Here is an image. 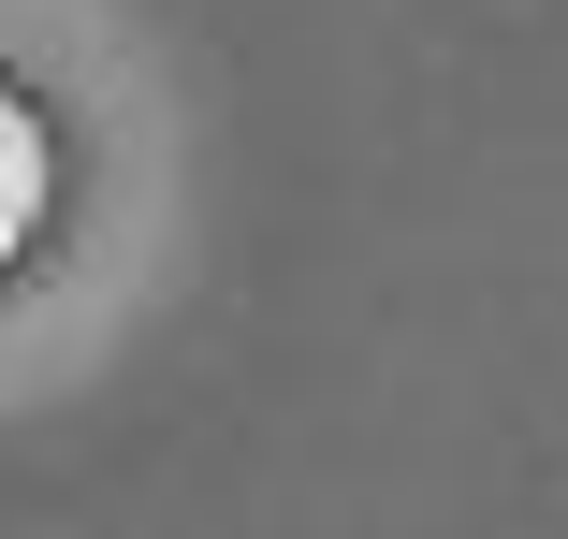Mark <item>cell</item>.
<instances>
[{
  "label": "cell",
  "mask_w": 568,
  "mask_h": 539,
  "mask_svg": "<svg viewBox=\"0 0 568 539\" xmlns=\"http://www.w3.org/2000/svg\"><path fill=\"white\" fill-rule=\"evenodd\" d=\"M44 220V118L16 88H0V263H16V234Z\"/></svg>",
  "instance_id": "obj_1"
}]
</instances>
